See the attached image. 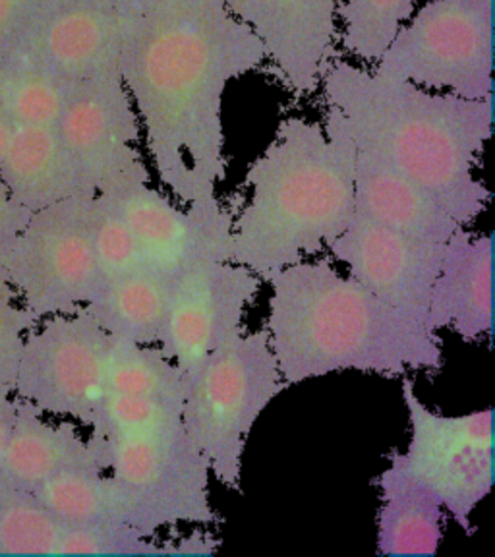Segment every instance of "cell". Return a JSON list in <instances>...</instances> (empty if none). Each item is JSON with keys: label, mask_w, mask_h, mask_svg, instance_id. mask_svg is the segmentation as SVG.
I'll list each match as a JSON object with an SVG mask.
<instances>
[{"label": "cell", "mask_w": 495, "mask_h": 557, "mask_svg": "<svg viewBox=\"0 0 495 557\" xmlns=\"http://www.w3.org/2000/svg\"><path fill=\"white\" fill-rule=\"evenodd\" d=\"M47 0H0V59L16 54Z\"/></svg>", "instance_id": "31"}, {"label": "cell", "mask_w": 495, "mask_h": 557, "mask_svg": "<svg viewBox=\"0 0 495 557\" xmlns=\"http://www.w3.org/2000/svg\"><path fill=\"white\" fill-rule=\"evenodd\" d=\"M357 148L339 114L287 116L244 174L248 198L233 219V256L263 283L325 252L355 213Z\"/></svg>", "instance_id": "4"}, {"label": "cell", "mask_w": 495, "mask_h": 557, "mask_svg": "<svg viewBox=\"0 0 495 557\" xmlns=\"http://www.w3.org/2000/svg\"><path fill=\"white\" fill-rule=\"evenodd\" d=\"M263 66L260 39L223 0H157L132 17L119 74L161 190L181 206L218 198L226 87Z\"/></svg>", "instance_id": "1"}, {"label": "cell", "mask_w": 495, "mask_h": 557, "mask_svg": "<svg viewBox=\"0 0 495 557\" xmlns=\"http://www.w3.org/2000/svg\"><path fill=\"white\" fill-rule=\"evenodd\" d=\"M171 288L173 283L153 271H139L103 285L86 310L113 339L157 345Z\"/></svg>", "instance_id": "23"}, {"label": "cell", "mask_w": 495, "mask_h": 557, "mask_svg": "<svg viewBox=\"0 0 495 557\" xmlns=\"http://www.w3.org/2000/svg\"><path fill=\"white\" fill-rule=\"evenodd\" d=\"M380 490L378 554L383 557H430L444 542L445 507L432 490L420 484L397 449L375 479Z\"/></svg>", "instance_id": "21"}, {"label": "cell", "mask_w": 495, "mask_h": 557, "mask_svg": "<svg viewBox=\"0 0 495 557\" xmlns=\"http://www.w3.org/2000/svg\"><path fill=\"white\" fill-rule=\"evenodd\" d=\"M59 521L78 524H131L159 536L141 497L107 470H69L32 492Z\"/></svg>", "instance_id": "22"}, {"label": "cell", "mask_w": 495, "mask_h": 557, "mask_svg": "<svg viewBox=\"0 0 495 557\" xmlns=\"http://www.w3.org/2000/svg\"><path fill=\"white\" fill-rule=\"evenodd\" d=\"M111 335L82 308L39 320L17 358L14 395L47 417L89 426L107 393Z\"/></svg>", "instance_id": "10"}, {"label": "cell", "mask_w": 495, "mask_h": 557, "mask_svg": "<svg viewBox=\"0 0 495 557\" xmlns=\"http://www.w3.org/2000/svg\"><path fill=\"white\" fill-rule=\"evenodd\" d=\"M372 69L430 91L494 99V0H426Z\"/></svg>", "instance_id": "7"}, {"label": "cell", "mask_w": 495, "mask_h": 557, "mask_svg": "<svg viewBox=\"0 0 495 557\" xmlns=\"http://www.w3.org/2000/svg\"><path fill=\"white\" fill-rule=\"evenodd\" d=\"M89 225L101 287L119 278L149 270L131 228L101 194L91 198Z\"/></svg>", "instance_id": "28"}, {"label": "cell", "mask_w": 495, "mask_h": 557, "mask_svg": "<svg viewBox=\"0 0 495 557\" xmlns=\"http://www.w3.org/2000/svg\"><path fill=\"white\" fill-rule=\"evenodd\" d=\"M136 238L149 270L174 283L209 261H231L235 209L218 198L181 206L151 181L101 194Z\"/></svg>", "instance_id": "12"}, {"label": "cell", "mask_w": 495, "mask_h": 557, "mask_svg": "<svg viewBox=\"0 0 495 557\" xmlns=\"http://www.w3.org/2000/svg\"><path fill=\"white\" fill-rule=\"evenodd\" d=\"M78 426L66 418L47 417L16 397L14 426L0 462V484L32 494L69 470H107L103 440L82 434Z\"/></svg>", "instance_id": "17"}, {"label": "cell", "mask_w": 495, "mask_h": 557, "mask_svg": "<svg viewBox=\"0 0 495 557\" xmlns=\"http://www.w3.org/2000/svg\"><path fill=\"white\" fill-rule=\"evenodd\" d=\"M260 275L235 261H209L176 278L159 347L190 377L206 358L243 331L260 295Z\"/></svg>", "instance_id": "13"}, {"label": "cell", "mask_w": 495, "mask_h": 557, "mask_svg": "<svg viewBox=\"0 0 495 557\" xmlns=\"http://www.w3.org/2000/svg\"><path fill=\"white\" fill-rule=\"evenodd\" d=\"M94 194L34 211L0 261L22 306L44 320L78 312L101 288L89 206Z\"/></svg>", "instance_id": "8"}, {"label": "cell", "mask_w": 495, "mask_h": 557, "mask_svg": "<svg viewBox=\"0 0 495 557\" xmlns=\"http://www.w3.org/2000/svg\"><path fill=\"white\" fill-rule=\"evenodd\" d=\"M221 539L206 527H191L186 534L157 540V556H213L218 554Z\"/></svg>", "instance_id": "32"}, {"label": "cell", "mask_w": 495, "mask_h": 557, "mask_svg": "<svg viewBox=\"0 0 495 557\" xmlns=\"http://www.w3.org/2000/svg\"><path fill=\"white\" fill-rule=\"evenodd\" d=\"M355 209L400 235L426 243H449L467 228L409 176L358 149Z\"/></svg>", "instance_id": "19"}, {"label": "cell", "mask_w": 495, "mask_h": 557, "mask_svg": "<svg viewBox=\"0 0 495 557\" xmlns=\"http://www.w3.org/2000/svg\"><path fill=\"white\" fill-rule=\"evenodd\" d=\"M64 527L34 494L0 484V556L59 557Z\"/></svg>", "instance_id": "27"}, {"label": "cell", "mask_w": 495, "mask_h": 557, "mask_svg": "<svg viewBox=\"0 0 495 557\" xmlns=\"http://www.w3.org/2000/svg\"><path fill=\"white\" fill-rule=\"evenodd\" d=\"M39 318L26 310L0 268V387L14 392L17 358L27 331L34 330Z\"/></svg>", "instance_id": "30"}, {"label": "cell", "mask_w": 495, "mask_h": 557, "mask_svg": "<svg viewBox=\"0 0 495 557\" xmlns=\"http://www.w3.org/2000/svg\"><path fill=\"white\" fill-rule=\"evenodd\" d=\"M101 2L107 9L119 12L121 16L134 17L138 16L139 12L149 9L151 4H156L157 0H97Z\"/></svg>", "instance_id": "35"}, {"label": "cell", "mask_w": 495, "mask_h": 557, "mask_svg": "<svg viewBox=\"0 0 495 557\" xmlns=\"http://www.w3.org/2000/svg\"><path fill=\"white\" fill-rule=\"evenodd\" d=\"M87 428L103 440L107 472L141 497L159 531L223 522L211 504L208 461L184 428L183 405L104 393Z\"/></svg>", "instance_id": "5"}, {"label": "cell", "mask_w": 495, "mask_h": 557, "mask_svg": "<svg viewBox=\"0 0 495 557\" xmlns=\"http://www.w3.org/2000/svg\"><path fill=\"white\" fill-rule=\"evenodd\" d=\"M131 20L97 0H47L16 54L66 84H78L119 69Z\"/></svg>", "instance_id": "16"}, {"label": "cell", "mask_w": 495, "mask_h": 557, "mask_svg": "<svg viewBox=\"0 0 495 557\" xmlns=\"http://www.w3.org/2000/svg\"><path fill=\"white\" fill-rule=\"evenodd\" d=\"M14 417H16V397L14 392L0 387V462L7 451L12 426H14Z\"/></svg>", "instance_id": "34"}, {"label": "cell", "mask_w": 495, "mask_h": 557, "mask_svg": "<svg viewBox=\"0 0 495 557\" xmlns=\"http://www.w3.org/2000/svg\"><path fill=\"white\" fill-rule=\"evenodd\" d=\"M10 134H12V122L0 111V159L4 156V149L9 146Z\"/></svg>", "instance_id": "36"}, {"label": "cell", "mask_w": 495, "mask_h": 557, "mask_svg": "<svg viewBox=\"0 0 495 557\" xmlns=\"http://www.w3.org/2000/svg\"><path fill=\"white\" fill-rule=\"evenodd\" d=\"M70 87L24 54L0 59V111L12 126H57Z\"/></svg>", "instance_id": "24"}, {"label": "cell", "mask_w": 495, "mask_h": 557, "mask_svg": "<svg viewBox=\"0 0 495 557\" xmlns=\"http://www.w3.org/2000/svg\"><path fill=\"white\" fill-rule=\"evenodd\" d=\"M157 540L131 524H66L59 557L157 556Z\"/></svg>", "instance_id": "29"}, {"label": "cell", "mask_w": 495, "mask_h": 557, "mask_svg": "<svg viewBox=\"0 0 495 557\" xmlns=\"http://www.w3.org/2000/svg\"><path fill=\"white\" fill-rule=\"evenodd\" d=\"M287 389L268 331H238L188 377L183 422L219 484L243 490L246 440L261 412Z\"/></svg>", "instance_id": "6"}, {"label": "cell", "mask_w": 495, "mask_h": 557, "mask_svg": "<svg viewBox=\"0 0 495 557\" xmlns=\"http://www.w3.org/2000/svg\"><path fill=\"white\" fill-rule=\"evenodd\" d=\"M263 45L268 69L290 94L312 96L339 57V0H223Z\"/></svg>", "instance_id": "15"}, {"label": "cell", "mask_w": 495, "mask_h": 557, "mask_svg": "<svg viewBox=\"0 0 495 557\" xmlns=\"http://www.w3.org/2000/svg\"><path fill=\"white\" fill-rule=\"evenodd\" d=\"M57 131L91 194L151 181L138 113L119 69L72 84Z\"/></svg>", "instance_id": "11"}, {"label": "cell", "mask_w": 495, "mask_h": 557, "mask_svg": "<svg viewBox=\"0 0 495 557\" xmlns=\"http://www.w3.org/2000/svg\"><path fill=\"white\" fill-rule=\"evenodd\" d=\"M0 181L32 213L72 196L91 194L57 126H12L0 159Z\"/></svg>", "instance_id": "20"}, {"label": "cell", "mask_w": 495, "mask_h": 557, "mask_svg": "<svg viewBox=\"0 0 495 557\" xmlns=\"http://www.w3.org/2000/svg\"><path fill=\"white\" fill-rule=\"evenodd\" d=\"M327 252L385 305L424 322L447 243L400 235L355 209L347 228L330 244Z\"/></svg>", "instance_id": "14"}, {"label": "cell", "mask_w": 495, "mask_h": 557, "mask_svg": "<svg viewBox=\"0 0 495 557\" xmlns=\"http://www.w3.org/2000/svg\"><path fill=\"white\" fill-rule=\"evenodd\" d=\"M420 0H339V52L350 61L374 66L412 16Z\"/></svg>", "instance_id": "26"}, {"label": "cell", "mask_w": 495, "mask_h": 557, "mask_svg": "<svg viewBox=\"0 0 495 557\" xmlns=\"http://www.w3.org/2000/svg\"><path fill=\"white\" fill-rule=\"evenodd\" d=\"M186 375L159 345L113 339L107 358V393L148 397L183 405Z\"/></svg>", "instance_id": "25"}, {"label": "cell", "mask_w": 495, "mask_h": 557, "mask_svg": "<svg viewBox=\"0 0 495 557\" xmlns=\"http://www.w3.org/2000/svg\"><path fill=\"white\" fill-rule=\"evenodd\" d=\"M428 330H451L465 343H482L494 327V244L462 228L447 243L426 312Z\"/></svg>", "instance_id": "18"}, {"label": "cell", "mask_w": 495, "mask_h": 557, "mask_svg": "<svg viewBox=\"0 0 495 557\" xmlns=\"http://www.w3.org/2000/svg\"><path fill=\"white\" fill-rule=\"evenodd\" d=\"M400 395L410 432L407 449H397L400 462L470 534L472 513L494 486V410L444 414L430 409L409 375L403 377Z\"/></svg>", "instance_id": "9"}, {"label": "cell", "mask_w": 495, "mask_h": 557, "mask_svg": "<svg viewBox=\"0 0 495 557\" xmlns=\"http://www.w3.org/2000/svg\"><path fill=\"white\" fill-rule=\"evenodd\" d=\"M29 218H32V211L20 206L0 181V261L7 256L10 246L16 240V236L26 226Z\"/></svg>", "instance_id": "33"}, {"label": "cell", "mask_w": 495, "mask_h": 557, "mask_svg": "<svg viewBox=\"0 0 495 557\" xmlns=\"http://www.w3.org/2000/svg\"><path fill=\"white\" fill-rule=\"evenodd\" d=\"M268 331L283 382L337 374H440V333L385 305L327 258H308L268 281Z\"/></svg>", "instance_id": "3"}, {"label": "cell", "mask_w": 495, "mask_h": 557, "mask_svg": "<svg viewBox=\"0 0 495 557\" xmlns=\"http://www.w3.org/2000/svg\"><path fill=\"white\" fill-rule=\"evenodd\" d=\"M318 91L358 151L409 176L462 226L486 211L492 194L477 171L494 132V99L430 91L341 57Z\"/></svg>", "instance_id": "2"}]
</instances>
